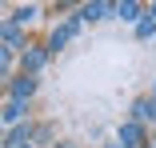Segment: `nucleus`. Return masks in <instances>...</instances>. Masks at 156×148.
I'll list each match as a JSON object with an SVG mask.
<instances>
[{
  "mask_svg": "<svg viewBox=\"0 0 156 148\" xmlns=\"http://www.w3.org/2000/svg\"><path fill=\"white\" fill-rule=\"evenodd\" d=\"M140 140H144V128L136 120H124L120 124V148H140Z\"/></svg>",
  "mask_w": 156,
  "mask_h": 148,
  "instance_id": "nucleus-1",
  "label": "nucleus"
},
{
  "mask_svg": "<svg viewBox=\"0 0 156 148\" xmlns=\"http://www.w3.org/2000/svg\"><path fill=\"white\" fill-rule=\"evenodd\" d=\"M132 120H156V100H136L132 104Z\"/></svg>",
  "mask_w": 156,
  "mask_h": 148,
  "instance_id": "nucleus-2",
  "label": "nucleus"
},
{
  "mask_svg": "<svg viewBox=\"0 0 156 148\" xmlns=\"http://www.w3.org/2000/svg\"><path fill=\"white\" fill-rule=\"evenodd\" d=\"M32 92H36V80H32V76H20V80L12 84V96H16V104H20L24 96H32Z\"/></svg>",
  "mask_w": 156,
  "mask_h": 148,
  "instance_id": "nucleus-3",
  "label": "nucleus"
},
{
  "mask_svg": "<svg viewBox=\"0 0 156 148\" xmlns=\"http://www.w3.org/2000/svg\"><path fill=\"white\" fill-rule=\"evenodd\" d=\"M44 60H48V56H44L40 48H32V52H24V68H28V72H36V68H44Z\"/></svg>",
  "mask_w": 156,
  "mask_h": 148,
  "instance_id": "nucleus-4",
  "label": "nucleus"
},
{
  "mask_svg": "<svg viewBox=\"0 0 156 148\" xmlns=\"http://www.w3.org/2000/svg\"><path fill=\"white\" fill-rule=\"evenodd\" d=\"M104 12H112V4H88V8H80V16H84V20H100Z\"/></svg>",
  "mask_w": 156,
  "mask_h": 148,
  "instance_id": "nucleus-5",
  "label": "nucleus"
},
{
  "mask_svg": "<svg viewBox=\"0 0 156 148\" xmlns=\"http://www.w3.org/2000/svg\"><path fill=\"white\" fill-rule=\"evenodd\" d=\"M112 12H116L120 20H136V16H140V4H112Z\"/></svg>",
  "mask_w": 156,
  "mask_h": 148,
  "instance_id": "nucleus-6",
  "label": "nucleus"
},
{
  "mask_svg": "<svg viewBox=\"0 0 156 148\" xmlns=\"http://www.w3.org/2000/svg\"><path fill=\"white\" fill-rule=\"evenodd\" d=\"M0 36H4L8 44H16V48H20V28H16V24H4V28H0Z\"/></svg>",
  "mask_w": 156,
  "mask_h": 148,
  "instance_id": "nucleus-7",
  "label": "nucleus"
},
{
  "mask_svg": "<svg viewBox=\"0 0 156 148\" xmlns=\"http://www.w3.org/2000/svg\"><path fill=\"white\" fill-rule=\"evenodd\" d=\"M68 36H72V32H68V28H56V32H52V40H48V48L56 52V48H60V44H64Z\"/></svg>",
  "mask_w": 156,
  "mask_h": 148,
  "instance_id": "nucleus-8",
  "label": "nucleus"
},
{
  "mask_svg": "<svg viewBox=\"0 0 156 148\" xmlns=\"http://www.w3.org/2000/svg\"><path fill=\"white\" fill-rule=\"evenodd\" d=\"M36 12H40L36 4H28V8H16V24H28V20H32Z\"/></svg>",
  "mask_w": 156,
  "mask_h": 148,
  "instance_id": "nucleus-9",
  "label": "nucleus"
},
{
  "mask_svg": "<svg viewBox=\"0 0 156 148\" xmlns=\"http://www.w3.org/2000/svg\"><path fill=\"white\" fill-rule=\"evenodd\" d=\"M20 116H24V104H16V100H12V104L4 108V120H20Z\"/></svg>",
  "mask_w": 156,
  "mask_h": 148,
  "instance_id": "nucleus-10",
  "label": "nucleus"
},
{
  "mask_svg": "<svg viewBox=\"0 0 156 148\" xmlns=\"http://www.w3.org/2000/svg\"><path fill=\"white\" fill-rule=\"evenodd\" d=\"M152 32H156V24H152V20H140V28H136V36H152Z\"/></svg>",
  "mask_w": 156,
  "mask_h": 148,
  "instance_id": "nucleus-11",
  "label": "nucleus"
},
{
  "mask_svg": "<svg viewBox=\"0 0 156 148\" xmlns=\"http://www.w3.org/2000/svg\"><path fill=\"white\" fill-rule=\"evenodd\" d=\"M8 64H12V52H8V48H0V72H4Z\"/></svg>",
  "mask_w": 156,
  "mask_h": 148,
  "instance_id": "nucleus-12",
  "label": "nucleus"
},
{
  "mask_svg": "<svg viewBox=\"0 0 156 148\" xmlns=\"http://www.w3.org/2000/svg\"><path fill=\"white\" fill-rule=\"evenodd\" d=\"M148 20H152V24H156V4H152V8H148Z\"/></svg>",
  "mask_w": 156,
  "mask_h": 148,
  "instance_id": "nucleus-13",
  "label": "nucleus"
},
{
  "mask_svg": "<svg viewBox=\"0 0 156 148\" xmlns=\"http://www.w3.org/2000/svg\"><path fill=\"white\" fill-rule=\"evenodd\" d=\"M0 132H4V128H0Z\"/></svg>",
  "mask_w": 156,
  "mask_h": 148,
  "instance_id": "nucleus-14",
  "label": "nucleus"
},
{
  "mask_svg": "<svg viewBox=\"0 0 156 148\" xmlns=\"http://www.w3.org/2000/svg\"><path fill=\"white\" fill-rule=\"evenodd\" d=\"M116 148H120V144H116Z\"/></svg>",
  "mask_w": 156,
  "mask_h": 148,
  "instance_id": "nucleus-15",
  "label": "nucleus"
}]
</instances>
